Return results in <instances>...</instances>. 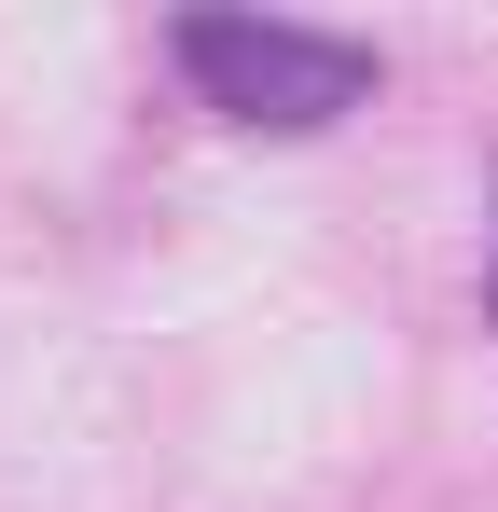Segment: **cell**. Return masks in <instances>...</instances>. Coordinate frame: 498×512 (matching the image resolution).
<instances>
[{"label":"cell","instance_id":"1","mask_svg":"<svg viewBox=\"0 0 498 512\" xmlns=\"http://www.w3.org/2000/svg\"><path fill=\"white\" fill-rule=\"evenodd\" d=\"M180 70L208 84V111H236V125H332V111L374 97V42L277 28V14H180Z\"/></svg>","mask_w":498,"mask_h":512}]
</instances>
